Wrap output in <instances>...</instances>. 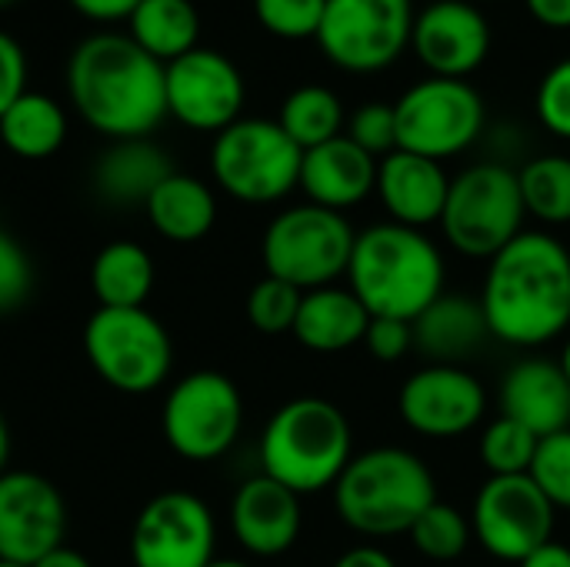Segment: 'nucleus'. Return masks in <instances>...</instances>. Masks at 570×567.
I'll return each mask as SVG.
<instances>
[{
  "instance_id": "nucleus-1",
  "label": "nucleus",
  "mask_w": 570,
  "mask_h": 567,
  "mask_svg": "<svg viewBox=\"0 0 570 567\" xmlns=\"http://www.w3.org/2000/svg\"><path fill=\"white\" fill-rule=\"evenodd\" d=\"M481 307L504 344L554 341L570 328V251L548 231H521L491 257Z\"/></svg>"
},
{
  "instance_id": "nucleus-2",
  "label": "nucleus",
  "mask_w": 570,
  "mask_h": 567,
  "mask_svg": "<svg viewBox=\"0 0 570 567\" xmlns=\"http://www.w3.org/2000/svg\"><path fill=\"white\" fill-rule=\"evenodd\" d=\"M67 90L77 114L110 140L147 137L167 117L164 63L124 33H94L77 43Z\"/></svg>"
},
{
  "instance_id": "nucleus-3",
  "label": "nucleus",
  "mask_w": 570,
  "mask_h": 567,
  "mask_svg": "<svg viewBox=\"0 0 570 567\" xmlns=\"http://www.w3.org/2000/svg\"><path fill=\"white\" fill-rule=\"evenodd\" d=\"M347 281L371 317L414 321L444 294V257L424 231L387 221L357 234Z\"/></svg>"
},
{
  "instance_id": "nucleus-4",
  "label": "nucleus",
  "mask_w": 570,
  "mask_h": 567,
  "mask_svg": "<svg viewBox=\"0 0 570 567\" xmlns=\"http://www.w3.org/2000/svg\"><path fill=\"white\" fill-rule=\"evenodd\" d=\"M438 501L431 468L407 448H371L351 458L334 485L341 521L367 538L411 535L417 518Z\"/></svg>"
},
{
  "instance_id": "nucleus-5",
  "label": "nucleus",
  "mask_w": 570,
  "mask_h": 567,
  "mask_svg": "<svg viewBox=\"0 0 570 567\" xmlns=\"http://www.w3.org/2000/svg\"><path fill=\"white\" fill-rule=\"evenodd\" d=\"M351 458V421L327 398H294L281 404L261 434V475L294 495L334 488Z\"/></svg>"
},
{
  "instance_id": "nucleus-6",
  "label": "nucleus",
  "mask_w": 570,
  "mask_h": 567,
  "mask_svg": "<svg viewBox=\"0 0 570 567\" xmlns=\"http://www.w3.org/2000/svg\"><path fill=\"white\" fill-rule=\"evenodd\" d=\"M524 217L518 170L501 160H484L451 180L441 231L458 254L491 261L524 231Z\"/></svg>"
},
{
  "instance_id": "nucleus-7",
  "label": "nucleus",
  "mask_w": 570,
  "mask_h": 567,
  "mask_svg": "<svg viewBox=\"0 0 570 567\" xmlns=\"http://www.w3.org/2000/svg\"><path fill=\"white\" fill-rule=\"evenodd\" d=\"M354 241L357 234L344 214L307 201L281 211L267 224L261 241L264 271L267 277L287 281L304 294L331 287L337 277L347 274Z\"/></svg>"
},
{
  "instance_id": "nucleus-8",
  "label": "nucleus",
  "mask_w": 570,
  "mask_h": 567,
  "mask_svg": "<svg viewBox=\"0 0 570 567\" xmlns=\"http://www.w3.org/2000/svg\"><path fill=\"white\" fill-rule=\"evenodd\" d=\"M83 351L97 378L124 394L157 391L174 364L170 334L147 307H97L83 324Z\"/></svg>"
},
{
  "instance_id": "nucleus-9",
  "label": "nucleus",
  "mask_w": 570,
  "mask_h": 567,
  "mask_svg": "<svg viewBox=\"0 0 570 567\" xmlns=\"http://www.w3.org/2000/svg\"><path fill=\"white\" fill-rule=\"evenodd\" d=\"M304 150L277 120L240 117L214 137V180L244 204H274L301 187Z\"/></svg>"
},
{
  "instance_id": "nucleus-10",
  "label": "nucleus",
  "mask_w": 570,
  "mask_h": 567,
  "mask_svg": "<svg viewBox=\"0 0 570 567\" xmlns=\"http://www.w3.org/2000/svg\"><path fill=\"white\" fill-rule=\"evenodd\" d=\"M160 428L177 458L194 465L217 461L240 438L244 398L227 374L194 371L164 398Z\"/></svg>"
},
{
  "instance_id": "nucleus-11",
  "label": "nucleus",
  "mask_w": 570,
  "mask_h": 567,
  "mask_svg": "<svg viewBox=\"0 0 570 567\" xmlns=\"http://www.w3.org/2000/svg\"><path fill=\"white\" fill-rule=\"evenodd\" d=\"M397 150H411L431 160H448L468 150L484 130V100L468 80L428 77L401 94Z\"/></svg>"
},
{
  "instance_id": "nucleus-12",
  "label": "nucleus",
  "mask_w": 570,
  "mask_h": 567,
  "mask_svg": "<svg viewBox=\"0 0 570 567\" xmlns=\"http://www.w3.org/2000/svg\"><path fill=\"white\" fill-rule=\"evenodd\" d=\"M414 17L411 0H327L317 43L334 67L377 74L411 47Z\"/></svg>"
},
{
  "instance_id": "nucleus-13",
  "label": "nucleus",
  "mask_w": 570,
  "mask_h": 567,
  "mask_svg": "<svg viewBox=\"0 0 570 567\" xmlns=\"http://www.w3.org/2000/svg\"><path fill=\"white\" fill-rule=\"evenodd\" d=\"M554 515V505L531 475L488 478L474 498L471 531L491 558L521 565L531 551L551 541Z\"/></svg>"
},
{
  "instance_id": "nucleus-14",
  "label": "nucleus",
  "mask_w": 570,
  "mask_h": 567,
  "mask_svg": "<svg viewBox=\"0 0 570 567\" xmlns=\"http://www.w3.org/2000/svg\"><path fill=\"white\" fill-rule=\"evenodd\" d=\"M217 548L210 508L187 491L150 498L130 528L134 567H207Z\"/></svg>"
},
{
  "instance_id": "nucleus-15",
  "label": "nucleus",
  "mask_w": 570,
  "mask_h": 567,
  "mask_svg": "<svg viewBox=\"0 0 570 567\" xmlns=\"http://www.w3.org/2000/svg\"><path fill=\"white\" fill-rule=\"evenodd\" d=\"M167 114L190 130L220 134L240 120L244 77L237 63L217 50L194 47L190 53L164 63Z\"/></svg>"
},
{
  "instance_id": "nucleus-16",
  "label": "nucleus",
  "mask_w": 570,
  "mask_h": 567,
  "mask_svg": "<svg viewBox=\"0 0 570 567\" xmlns=\"http://www.w3.org/2000/svg\"><path fill=\"white\" fill-rule=\"evenodd\" d=\"M397 411L404 424L421 438L451 441L484 421L488 391L471 371L458 364H428L404 381Z\"/></svg>"
},
{
  "instance_id": "nucleus-17",
  "label": "nucleus",
  "mask_w": 570,
  "mask_h": 567,
  "mask_svg": "<svg viewBox=\"0 0 570 567\" xmlns=\"http://www.w3.org/2000/svg\"><path fill=\"white\" fill-rule=\"evenodd\" d=\"M67 505L53 481L37 471H7L0 478V561L37 565L63 545Z\"/></svg>"
},
{
  "instance_id": "nucleus-18",
  "label": "nucleus",
  "mask_w": 570,
  "mask_h": 567,
  "mask_svg": "<svg viewBox=\"0 0 570 567\" xmlns=\"http://www.w3.org/2000/svg\"><path fill=\"white\" fill-rule=\"evenodd\" d=\"M411 47L431 77L468 80L491 53V23L471 0H434L414 17Z\"/></svg>"
},
{
  "instance_id": "nucleus-19",
  "label": "nucleus",
  "mask_w": 570,
  "mask_h": 567,
  "mask_svg": "<svg viewBox=\"0 0 570 567\" xmlns=\"http://www.w3.org/2000/svg\"><path fill=\"white\" fill-rule=\"evenodd\" d=\"M301 495L267 475L247 478L230 501V531L254 558H277L301 538Z\"/></svg>"
},
{
  "instance_id": "nucleus-20",
  "label": "nucleus",
  "mask_w": 570,
  "mask_h": 567,
  "mask_svg": "<svg viewBox=\"0 0 570 567\" xmlns=\"http://www.w3.org/2000/svg\"><path fill=\"white\" fill-rule=\"evenodd\" d=\"M377 197L394 224L424 231L431 224H441L451 177L444 174L441 160L394 150L377 160Z\"/></svg>"
},
{
  "instance_id": "nucleus-21",
  "label": "nucleus",
  "mask_w": 570,
  "mask_h": 567,
  "mask_svg": "<svg viewBox=\"0 0 570 567\" xmlns=\"http://www.w3.org/2000/svg\"><path fill=\"white\" fill-rule=\"evenodd\" d=\"M377 187V157L361 150L347 134L304 150L301 190L311 204L344 214L347 207L367 201Z\"/></svg>"
},
{
  "instance_id": "nucleus-22",
  "label": "nucleus",
  "mask_w": 570,
  "mask_h": 567,
  "mask_svg": "<svg viewBox=\"0 0 570 567\" xmlns=\"http://www.w3.org/2000/svg\"><path fill=\"white\" fill-rule=\"evenodd\" d=\"M501 414L514 418L538 438L570 428V384L558 361H518L501 384Z\"/></svg>"
},
{
  "instance_id": "nucleus-23",
  "label": "nucleus",
  "mask_w": 570,
  "mask_h": 567,
  "mask_svg": "<svg viewBox=\"0 0 570 567\" xmlns=\"http://www.w3.org/2000/svg\"><path fill=\"white\" fill-rule=\"evenodd\" d=\"M414 348L431 361V364H458L474 358L484 341L491 338L488 314L481 307V297L468 294H441L431 301L414 321Z\"/></svg>"
},
{
  "instance_id": "nucleus-24",
  "label": "nucleus",
  "mask_w": 570,
  "mask_h": 567,
  "mask_svg": "<svg viewBox=\"0 0 570 567\" xmlns=\"http://www.w3.org/2000/svg\"><path fill=\"white\" fill-rule=\"evenodd\" d=\"M174 174L170 157L150 144L147 137L114 140L97 160H94V190L117 207L147 204L150 194Z\"/></svg>"
},
{
  "instance_id": "nucleus-25",
  "label": "nucleus",
  "mask_w": 570,
  "mask_h": 567,
  "mask_svg": "<svg viewBox=\"0 0 570 567\" xmlns=\"http://www.w3.org/2000/svg\"><path fill=\"white\" fill-rule=\"evenodd\" d=\"M371 311L357 301L351 287H317L307 291L294 321V338L314 354H341L364 341Z\"/></svg>"
},
{
  "instance_id": "nucleus-26",
  "label": "nucleus",
  "mask_w": 570,
  "mask_h": 567,
  "mask_svg": "<svg viewBox=\"0 0 570 567\" xmlns=\"http://www.w3.org/2000/svg\"><path fill=\"white\" fill-rule=\"evenodd\" d=\"M150 227L174 241V244H194L210 234L217 221V197L214 190L190 177V174H170L144 204Z\"/></svg>"
},
{
  "instance_id": "nucleus-27",
  "label": "nucleus",
  "mask_w": 570,
  "mask_h": 567,
  "mask_svg": "<svg viewBox=\"0 0 570 567\" xmlns=\"http://www.w3.org/2000/svg\"><path fill=\"white\" fill-rule=\"evenodd\" d=\"M154 257L137 241H110L90 264L97 307H144L154 291Z\"/></svg>"
},
{
  "instance_id": "nucleus-28",
  "label": "nucleus",
  "mask_w": 570,
  "mask_h": 567,
  "mask_svg": "<svg viewBox=\"0 0 570 567\" xmlns=\"http://www.w3.org/2000/svg\"><path fill=\"white\" fill-rule=\"evenodd\" d=\"M67 137V117L47 94H20L0 117V140L13 157L43 160L60 150Z\"/></svg>"
},
{
  "instance_id": "nucleus-29",
  "label": "nucleus",
  "mask_w": 570,
  "mask_h": 567,
  "mask_svg": "<svg viewBox=\"0 0 570 567\" xmlns=\"http://www.w3.org/2000/svg\"><path fill=\"white\" fill-rule=\"evenodd\" d=\"M127 20L134 43L160 63L190 53L200 37V13L190 0H140Z\"/></svg>"
},
{
  "instance_id": "nucleus-30",
  "label": "nucleus",
  "mask_w": 570,
  "mask_h": 567,
  "mask_svg": "<svg viewBox=\"0 0 570 567\" xmlns=\"http://www.w3.org/2000/svg\"><path fill=\"white\" fill-rule=\"evenodd\" d=\"M277 124L301 150H311V147H321V144L341 137L347 127V114L341 107V97L331 87L304 84L287 94Z\"/></svg>"
},
{
  "instance_id": "nucleus-31",
  "label": "nucleus",
  "mask_w": 570,
  "mask_h": 567,
  "mask_svg": "<svg viewBox=\"0 0 570 567\" xmlns=\"http://www.w3.org/2000/svg\"><path fill=\"white\" fill-rule=\"evenodd\" d=\"M524 211L548 227L570 224V157L541 154L521 164L518 170Z\"/></svg>"
},
{
  "instance_id": "nucleus-32",
  "label": "nucleus",
  "mask_w": 570,
  "mask_h": 567,
  "mask_svg": "<svg viewBox=\"0 0 570 567\" xmlns=\"http://www.w3.org/2000/svg\"><path fill=\"white\" fill-rule=\"evenodd\" d=\"M541 438L518 424L514 418H498L481 431V465L491 471V478H511V475H528L534 465Z\"/></svg>"
},
{
  "instance_id": "nucleus-33",
  "label": "nucleus",
  "mask_w": 570,
  "mask_h": 567,
  "mask_svg": "<svg viewBox=\"0 0 570 567\" xmlns=\"http://www.w3.org/2000/svg\"><path fill=\"white\" fill-rule=\"evenodd\" d=\"M474 531H471V521L448 501H434L421 518L417 525L411 528V541L414 548L431 558V561H454L468 551Z\"/></svg>"
},
{
  "instance_id": "nucleus-34",
  "label": "nucleus",
  "mask_w": 570,
  "mask_h": 567,
  "mask_svg": "<svg viewBox=\"0 0 570 567\" xmlns=\"http://www.w3.org/2000/svg\"><path fill=\"white\" fill-rule=\"evenodd\" d=\"M301 301H304V291H297L294 284L264 277L247 294V321L261 334H291Z\"/></svg>"
},
{
  "instance_id": "nucleus-35",
  "label": "nucleus",
  "mask_w": 570,
  "mask_h": 567,
  "mask_svg": "<svg viewBox=\"0 0 570 567\" xmlns=\"http://www.w3.org/2000/svg\"><path fill=\"white\" fill-rule=\"evenodd\" d=\"M528 475L554 505V511H570V428L551 438H541Z\"/></svg>"
},
{
  "instance_id": "nucleus-36",
  "label": "nucleus",
  "mask_w": 570,
  "mask_h": 567,
  "mask_svg": "<svg viewBox=\"0 0 570 567\" xmlns=\"http://www.w3.org/2000/svg\"><path fill=\"white\" fill-rule=\"evenodd\" d=\"M327 0H254V13L264 30L284 40L317 37Z\"/></svg>"
},
{
  "instance_id": "nucleus-37",
  "label": "nucleus",
  "mask_w": 570,
  "mask_h": 567,
  "mask_svg": "<svg viewBox=\"0 0 570 567\" xmlns=\"http://www.w3.org/2000/svg\"><path fill=\"white\" fill-rule=\"evenodd\" d=\"M344 134L371 157H387L397 150V114L394 104H364L347 117Z\"/></svg>"
},
{
  "instance_id": "nucleus-38",
  "label": "nucleus",
  "mask_w": 570,
  "mask_h": 567,
  "mask_svg": "<svg viewBox=\"0 0 570 567\" xmlns=\"http://www.w3.org/2000/svg\"><path fill=\"white\" fill-rule=\"evenodd\" d=\"M538 120L554 134L570 140V57L558 60L538 84Z\"/></svg>"
},
{
  "instance_id": "nucleus-39",
  "label": "nucleus",
  "mask_w": 570,
  "mask_h": 567,
  "mask_svg": "<svg viewBox=\"0 0 570 567\" xmlns=\"http://www.w3.org/2000/svg\"><path fill=\"white\" fill-rule=\"evenodd\" d=\"M33 287V264L17 237L0 231V314L20 307Z\"/></svg>"
},
{
  "instance_id": "nucleus-40",
  "label": "nucleus",
  "mask_w": 570,
  "mask_h": 567,
  "mask_svg": "<svg viewBox=\"0 0 570 567\" xmlns=\"http://www.w3.org/2000/svg\"><path fill=\"white\" fill-rule=\"evenodd\" d=\"M364 344L374 361L391 364V361H401L414 348V328L411 321H397V317H371Z\"/></svg>"
},
{
  "instance_id": "nucleus-41",
  "label": "nucleus",
  "mask_w": 570,
  "mask_h": 567,
  "mask_svg": "<svg viewBox=\"0 0 570 567\" xmlns=\"http://www.w3.org/2000/svg\"><path fill=\"white\" fill-rule=\"evenodd\" d=\"M20 94H27V57L20 43L0 30V117Z\"/></svg>"
},
{
  "instance_id": "nucleus-42",
  "label": "nucleus",
  "mask_w": 570,
  "mask_h": 567,
  "mask_svg": "<svg viewBox=\"0 0 570 567\" xmlns=\"http://www.w3.org/2000/svg\"><path fill=\"white\" fill-rule=\"evenodd\" d=\"M140 0H70L73 10H80L83 17L97 20V23H114V20H127L134 13Z\"/></svg>"
},
{
  "instance_id": "nucleus-43",
  "label": "nucleus",
  "mask_w": 570,
  "mask_h": 567,
  "mask_svg": "<svg viewBox=\"0 0 570 567\" xmlns=\"http://www.w3.org/2000/svg\"><path fill=\"white\" fill-rule=\"evenodd\" d=\"M528 13L551 30H570V0H524Z\"/></svg>"
},
{
  "instance_id": "nucleus-44",
  "label": "nucleus",
  "mask_w": 570,
  "mask_h": 567,
  "mask_svg": "<svg viewBox=\"0 0 570 567\" xmlns=\"http://www.w3.org/2000/svg\"><path fill=\"white\" fill-rule=\"evenodd\" d=\"M334 567H397L394 565V558L387 555V551H381V548H374V545H357V548H351V551H344Z\"/></svg>"
},
{
  "instance_id": "nucleus-45",
  "label": "nucleus",
  "mask_w": 570,
  "mask_h": 567,
  "mask_svg": "<svg viewBox=\"0 0 570 567\" xmlns=\"http://www.w3.org/2000/svg\"><path fill=\"white\" fill-rule=\"evenodd\" d=\"M518 567H570V548L558 545V541H548L538 551H531Z\"/></svg>"
},
{
  "instance_id": "nucleus-46",
  "label": "nucleus",
  "mask_w": 570,
  "mask_h": 567,
  "mask_svg": "<svg viewBox=\"0 0 570 567\" xmlns=\"http://www.w3.org/2000/svg\"><path fill=\"white\" fill-rule=\"evenodd\" d=\"M30 567H94L80 551H73V548H67V545H60V548H53L50 555H43L37 565Z\"/></svg>"
},
{
  "instance_id": "nucleus-47",
  "label": "nucleus",
  "mask_w": 570,
  "mask_h": 567,
  "mask_svg": "<svg viewBox=\"0 0 570 567\" xmlns=\"http://www.w3.org/2000/svg\"><path fill=\"white\" fill-rule=\"evenodd\" d=\"M7 461H10V431H7V421L0 414V478L7 475Z\"/></svg>"
},
{
  "instance_id": "nucleus-48",
  "label": "nucleus",
  "mask_w": 570,
  "mask_h": 567,
  "mask_svg": "<svg viewBox=\"0 0 570 567\" xmlns=\"http://www.w3.org/2000/svg\"><path fill=\"white\" fill-rule=\"evenodd\" d=\"M561 371H564V378H568V384H570V338H568V344H564V351H561Z\"/></svg>"
},
{
  "instance_id": "nucleus-49",
  "label": "nucleus",
  "mask_w": 570,
  "mask_h": 567,
  "mask_svg": "<svg viewBox=\"0 0 570 567\" xmlns=\"http://www.w3.org/2000/svg\"><path fill=\"white\" fill-rule=\"evenodd\" d=\"M207 567H250V565H244V561H237V558H214Z\"/></svg>"
},
{
  "instance_id": "nucleus-50",
  "label": "nucleus",
  "mask_w": 570,
  "mask_h": 567,
  "mask_svg": "<svg viewBox=\"0 0 570 567\" xmlns=\"http://www.w3.org/2000/svg\"><path fill=\"white\" fill-rule=\"evenodd\" d=\"M0 567H23V565H10V561H0Z\"/></svg>"
},
{
  "instance_id": "nucleus-51",
  "label": "nucleus",
  "mask_w": 570,
  "mask_h": 567,
  "mask_svg": "<svg viewBox=\"0 0 570 567\" xmlns=\"http://www.w3.org/2000/svg\"><path fill=\"white\" fill-rule=\"evenodd\" d=\"M3 3H10V0H0V7H3Z\"/></svg>"
}]
</instances>
